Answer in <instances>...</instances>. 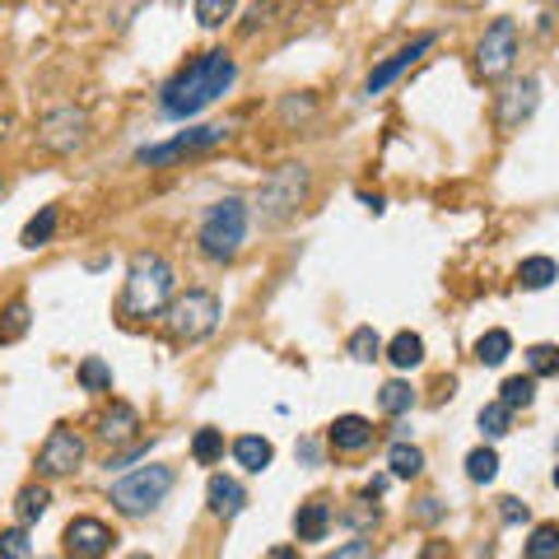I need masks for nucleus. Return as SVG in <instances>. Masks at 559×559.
<instances>
[{
  "mask_svg": "<svg viewBox=\"0 0 559 559\" xmlns=\"http://www.w3.org/2000/svg\"><path fill=\"white\" fill-rule=\"evenodd\" d=\"M234 80H238V61L229 57V51H224V47L201 51L197 61H187L178 75H173L159 90V112L173 117V121L201 117L210 103H219L224 94L234 90Z\"/></svg>",
  "mask_w": 559,
  "mask_h": 559,
  "instance_id": "nucleus-1",
  "label": "nucleus"
},
{
  "mask_svg": "<svg viewBox=\"0 0 559 559\" xmlns=\"http://www.w3.org/2000/svg\"><path fill=\"white\" fill-rule=\"evenodd\" d=\"M178 294V275H173L164 252H135L127 266V285H121V318L150 322L164 318L168 299Z\"/></svg>",
  "mask_w": 559,
  "mask_h": 559,
  "instance_id": "nucleus-2",
  "label": "nucleus"
},
{
  "mask_svg": "<svg viewBox=\"0 0 559 559\" xmlns=\"http://www.w3.org/2000/svg\"><path fill=\"white\" fill-rule=\"evenodd\" d=\"M248 229H252V210L248 201L238 197H224L215 201L201 215V229H197V248L205 261H215V266H229V261L242 252V242H248Z\"/></svg>",
  "mask_w": 559,
  "mask_h": 559,
  "instance_id": "nucleus-3",
  "label": "nucleus"
},
{
  "mask_svg": "<svg viewBox=\"0 0 559 559\" xmlns=\"http://www.w3.org/2000/svg\"><path fill=\"white\" fill-rule=\"evenodd\" d=\"M312 197V168L308 164H280L275 173H266L252 197V215L261 224H285L294 219Z\"/></svg>",
  "mask_w": 559,
  "mask_h": 559,
  "instance_id": "nucleus-4",
  "label": "nucleus"
},
{
  "mask_svg": "<svg viewBox=\"0 0 559 559\" xmlns=\"http://www.w3.org/2000/svg\"><path fill=\"white\" fill-rule=\"evenodd\" d=\"M224 318V304L215 289H187V294H173L168 308H164V326L178 345H201L219 331Z\"/></svg>",
  "mask_w": 559,
  "mask_h": 559,
  "instance_id": "nucleus-5",
  "label": "nucleus"
},
{
  "mask_svg": "<svg viewBox=\"0 0 559 559\" xmlns=\"http://www.w3.org/2000/svg\"><path fill=\"white\" fill-rule=\"evenodd\" d=\"M173 485H178V471H173V466H164V462L135 466L131 476H121V480L112 485L108 503H112L121 518H150V513L173 495Z\"/></svg>",
  "mask_w": 559,
  "mask_h": 559,
  "instance_id": "nucleus-6",
  "label": "nucleus"
},
{
  "mask_svg": "<svg viewBox=\"0 0 559 559\" xmlns=\"http://www.w3.org/2000/svg\"><path fill=\"white\" fill-rule=\"evenodd\" d=\"M38 145L47 154H57V159H70V154H80L90 145V112L75 108V103H61V108H51L43 121H38Z\"/></svg>",
  "mask_w": 559,
  "mask_h": 559,
  "instance_id": "nucleus-7",
  "label": "nucleus"
},
{
  "mask_svg": "<svg viewBox=\"0 0 559 559\" xmlns=\"http://www.w3.org/2000/svg\"><path fill=\"white\" fill-rule=\"evenodd\" d=\"M518 66V20H495L476 43V70L485 84L509 80Z\"/></svg>",
  "mask_w": 559,
  "mask_h": 559,
  "instance_id": "nucleus-8",
  "label": "nucleus"
},
{
  "mask_svg": "<svg viewBox=\"0 0 559 559\" xmlns=\"http://www.w3.org/2000/svg\"><path fill=\"white\" fill-rule=\"evenodd\" d=\"M90 457V443H84V433H75L70 425H57L47 433V443L38 448V476L43 480H61V476H75Z\"/></svg>",
  "mask_w": 559,
  "mask_h": 559,
  "instance_id": "nucleus-9",
  "label": "nucleus"
},
{
  "mask_svg": "<svg viewBox=\"0 0 559 559\" xmlns=\"http://www.w3.org/2000/svg\"><path fill=\"white\" fill-rule=\"evenodd\" d=\"M229 140V127H191L182 135H173L164 140V145H145L135 154V164H145V168H164L173 159H182V154H201V150H215Z\"/></svg>",
  "mask_w": 559,
  "mask_h": 559,
  "instance_id": "nucleus-10",
  "label": "nucleus"
},
{
  "mask_svg": "<svg viewBox=\"0 0 559 559\" xmlns=\"http://www.w3.org/2000/svg\"><path fill=\"white\" fill-rule=\"evenodd\" d=\"M433 43H439V33H415V38H411L406 47H396L388 61H378V66L369 70V80H364V94L373 98V94L388 90V84H396V80L406 75V70H411L419 57H425V51H433Z\"/></svg>",
  "mask_w": 559,
  "mask_h": 559,
  "instance_id": "nucleus-11",
  "label": "nucleus"
},
{
  "mask_svg": "<svg viewBox=\"0 0 559 559\" xmlns=\"http://www.w3.org/2000/svg\"><path fill=\"white\" fill-rule=\"evenodd\" d=\"M112 546H117V532L103 518H75L61 532V550L75 555V559H103Z\"/></svg>",
  "mask_w": 559,
  "mask_h": 559,
  "instance_id": "nucleus-12",
  "label": "nucleus"
},
{
  "mask_svg": "<svg viewBox=\"0 0 559 559\" xmlns=\"http://www.w3.org/2000/svg\"><path fill=\"white\" fill-rule=\"evenodd\" d=\"M540 108V80H522L509 94H499V131H518L522 121H532Z\"/></svg>",
  "mask_w": 559,
  "mask_h": 559,
  "instance_id": "nucleus-13",
  "label": "nucleus"
},
{
  "mask_svg": "<svg viewBox=\"0 0 559 559\" xmlns=\"http://www.w3.org/2000/svg\"><path fill=\"white\" fill-rule=\"evenodd\" d=\"M94 433H98V439L108 443V448H127L135 433H140V411L127 406V401H112V406L94 419Z\"/></svg>",
  "mask_w": 559,
  "mask_h": 559,
  "instance_id": "nucleus-14",
  "label": "nucleus"
},
{
  "mask_svg": "<svg viewBox=\"0 0 559 559\" xmlns=\"http://www.w3.org/2000/svg\"><path fill=\"white\" fill-rule=\"evenodd\" d=\"M205 503H210V513H215V518L234 522L242 509H248V489H242L234 476H210V485H205Z\"/></svg>",
  "mask_w": 559,
  "mask_h": 559,
  "instance_id": "nucleus-15",
  "label": "nucleus"
},
{
  "mask_svg": "<svg viewBox=\"0 0 559 559\" xmlns=\"http://www.w3.org/2000/svg\"><path fill=\"white\" fill-rule=\"evenodd\" d=\"M326 443L336 452H364V448H373V425L364 415H336L326 429Z\"/></svg>",
  "mask_w": 559,
  "mask_h": 559,
  "instance_id": "nucleus-16",
  "label": "nucleus"
},
{
  "mask_svg": "<svg viewBox=\"0 0 559 559\" xmlns=\"http://www.w3.org/2000/svg\"><path fill=\"white\" fill-rule=\"evenodd\" d=\"M234 462L248 471V476H261V471L275 462V443L261 439V433H242V439H234Z\"/></svg>",
  "mask_w": 559,
  "mask_h": 559,
  "instance_id": "nucleus-17",
  "label": "nucleus"
},
{
  "mask_svg": "<svg viewBox=\"0 0 559 559\" xmlns=\"http://www.w3.org/2000/svg\"><path fill=\"white\" fill-rule=\"evenodd\" d=\"M331 503H322V499H308V503H299V513H294V536L299 540H326V532H331Z\"/></svg>",
  "mask_w": 559,
  "mask_h": 559,
  "instance_id": "nucleus-18",
  "label": "nucleus"
},
{
  "mask_svg": "<svg viewBox=\"0 0 559 559\" xmlns=\"http://www.w3.org/2000/svg\"><path fill=\"white\" fill-rule=\"evenodd\" d=\"M382 359H392V369L411 373V369H419V364H425V341H419L415 331H396V336L382 345Z\"/></svg>",
  "mask_w": 559,
  "mask_h": 559,
  "instance_id": "nucleus-19",
  "label": "nucleus"
},
{
  "mask_svg": "<svg viewBox=\"0 0 559 559\" xmlns=\"http://www.w3.org/2000/svg\"><path fill=\"white\" fill-rule=\"evenodd\" d=\"M47 509H51V489L47 485H24L20 495H14V518L24 522V527H33V522H43L47 518Z\"/></svg>",
  "mask_w": 559,
  "mask_h": 559,
  "instance_id": "nucleus-20",
  "label": "nucleus"
},
{
  "mask_svg": "<svg viewBox=\"0 0 559 559\" xmlns=\"http://www.w3.org/2000/svg\"><path fill=\"white\" fill-rule=\"evenodd\" d=\"M388 466H392V480H415V476H425V452L406 439H396L388 452Z\"/></svg>",
  "mask_w": 559,
  "mask_h": 559,
  "instance_id": "nucleus-21",
  "label": "nucleus"
},
{
  "mask_svg": "<svg viewBox=\"0 0 559 559\" xmlns=\"http://www.w3.org/2000/svg\"><path fill=\"white\" fill-rule=\"evenodd\" d=\"M559 280V261L555 257H527L518 266V285L522 289H550Z\"/></svg>",
  "mask_w": 559,
  "mask_h": 559,
  "instance_id": "nucleus-22",
  "label": "nucleus"
},
{
  "mask_svg": "<svg viewBox=\"0 0 559 559\" xmlns=\"http://www.w3.org/2000/svg\"><path fill=\"white\" fill-rule=\"evenodd\" d=\"M57 238V205H43L38 215H33L28 224H24V234H20V242L28 252H38V248H47V242Z\"/></svg>",
  "mask_w": 559,
  "mask_h": 559,
  "instance_id": "nucleus-23",
  "label": "nucleus"
},
{
  "mask_svg": "<svg viewBox=\"0 0 559 559\" xmlns=\"http://www.w3.org/2000/svg\"><path fill=\"white\" fill-rule=\"evenodd\" d=\"M513 355V336L503 326H495V331H485V336L476 341V359L485 364V369H499L503 359Z\"/></svg>",
  "mask_w": 559,
  "mask_h": 559,
  "instance_id": "nucleus-24",
  "label": "nucleus"
},
{
  "mask_svg": "<svg viewBox=\"0 0 559 559\" xmlns=\"http://www.w3.org/2000/svg\"><path fill=\"white\" fill-rule=\"evenodd\" d=\"M75 378H80L84 392H112V364L98 359V355H84L80 369H75Z\"/></svg>",
  "mask_w": 559,
  "mask_h": 559,
  "instance_id": "nucleus-25",
  "label": "nucleus"
},
{
  "mask_svg": "<svg viewBox=\"0 0 559 559\" xmlns=\"http://www.w3.org/2000/svg\"><path fill=\"white\" fill-rule=\"evenodd\" d=\"M378 406L382 415H406L415 411V388L406 378H392V382H382V392H378Z\"/></svg>",
  "mask_w": 559,
  "mask_h": 559,
  "instance_id": "nucleus-26",
  "label": "nucleus"
},
{
  "mask_svg": "<svg viewBox=\"0 0 559 559\" xmlns=\"http://www.w3.org/2000/svg\"><path fill=\"white\" fill-rule=\"evenodd\" d=\"M345 349H349V359L355 364H378L382 359V336L373 326H355L349 331V341H345Z\"/></svg>",
  "mask_w": 559,
  "mask_h": 559,
  "instance_id": "nucleus-27",
  "label": "nucleus"
},
{
  "mask_svg": "<svg viewBox=\"0 0 559 559\" xmlns=\"http://www.w3.org/2000/svg\"><path fill=\"white\" fill-rule=\"evenodd\" d=\"M499 401H503V406H509V411H527L532 406V401H536V378L527 373V378H503V388H499Z\"/></svg>",
  "mask_w": 559,
  "mask_h": 559,
  "instance_id": "nucleus-28",
  "label": "nucleus"
},
{
  "mask_svg": "<svg viewBox=\"0 0 559 559\" xmlns=\"http://www.w3.org/2000/svg\"><path fill=\"white\" fill-rule=\"evenodd\" d=\"M191 457L201 466H215L224 457V429H197L191 433Z\"/></svg>",
  "mask_w": 559,
  "mask_h": 559,
  "instance_id": "nucleus-29",
  "label": "nucleus"
},
{
  "mask_svg": "<svg viewBox=\"0 0 559 559\" xmlns=\"http://www.w3.org/2000/svg\"><path fill=\"white\" fill-rule=\"evenodd\" d=\"M234 10H238V0H197V5H191L201 28H224L234 20Z\"/></svg>",
  "mask_w": 559,
  "mask_h": 559,
  "instance_id": "nucleus-30",
  "label": "nucleus"
},
{
  "mask_svg": "<svg viewBox=\"0 0 559 559\" xmlns=\"http://www.w3.org/2000/svg\"><path fill=\"white\" fill-rule=\"evenodd\" d=\"M476 425H480L485 439H503V433H509V425H513V411L503 406V401H489V406H480Z\"/></svg>",
  "mask_w": 559,
  "mask_h": 559,
  "instance_id": "nucleus-31",
  "label": "nucleus"
},
{
  "mask_svg": "<svg viewBox=\"0 0 559 559\" xmlns=\"http://www.w3.org/2000/svg\"><path fill=\"white\" fill-rule=\"evenodd\" d=\"M466 476L476 480V485H489L499 476V452L495 448H476V452H466Z\"/></svg>",
  "mask_w": 559,
  "mask_h": 559,
  "instance_id": "nucleus-32",
  "label": "nucleus"
},
{
  "mask_svg": "<svg viewBox=\"0 0 559 559\" xmlns=\"http://www.w3.org/2000/svg\"><path fill=\"white\" fill-rule=\"evenodd\" d=\"M527 550L532 559H550V555H559V522H540V527L527 536Z\"/></svg>",
  "mask_w": 559,
  "mask_h": 559,
  "instance_id": "nucleus-33",
  "label": "nucleus"
},
{
  "mask_svg": "<svg viewBox=\"0 0 559 559\" xmlns=\"http://www.w3.org/2000/svg\"><path fill=\"white\" fill-rule=\"evenodd\" d=\"M285 5H289V0H257V5H252L248 14H242V33H248V38H252L257 28L275 24V10H285Z\"/></svg>",
  "mask_w": 559,
  "mask_h": 559,
  "instance_id": "nucleus-34",
  "label": "nucleus"
},
{
  "mask_svg": "<svg viewBox=\"0 0 559 559\" xmlns=\"http://www.w3.org/2000/svg\"><path fill=\"white\" fill-rule=\"evenodd\" d=\"M527 369H532V378H546V373H559V345H532L527 349Z\"/></svg>",
  "mask_w": 559,
  "mask_h": 559,
  "instance_id": "nucleus-35",
  "label": "nucleus"
},
{
  "mask_svg": "<svg viewBox=\"0 0 559 559\" xmlns=\"http://www.w3.org/2000/svg\"><path fill=\"white\" fill-rule=\"evenodd\" d=\"M0 555H10V559H28L33 555V540H28L24 522L20 527H10V532H0Z\"/></svg>",
  "mask_w": 559,
  "mask_h": 559,
  "instance_id": "nucleus-36",
  "label": "nucleus"
},
{
  "mask_svg": "<svg viewBox=\"0 0 559 559\" xmlns=\"http://www.w3.org/2000/svg\"><path fill=\"white\" fill-rule=\"evenodd\" d=\"M364 509H345V522H355V527H378V509L369 499H359Z\"/></svg>",
  "mask_w": 559,
  "mask_h": 559,
  "instance_id": "nucleus-37",
  "label": "nucleus"
},
{
  "mask_svg": "<svg viewBox=\"0 0 559 559\" xmlns=\"http://www.w3.org/2000/svg\"><path fill=\"white\" fill-rule=\"evenodd\" d=\"M308 112H312V94H304V98H285V103H280V117H285V121L308 117Z\"/></svg>",
  "mask_w": 559,
  "mask_h": 559,
  "instance_id": "nucleus-38",
  "label": "nucleus"
},
{
  "mask_svg": "<svg viewBox=\"0 0 559 559\" xmlns=\"http://www.w3.org/2000/svg\"><path fill=\"white\" fill-rule=\"evenodd\" d=\"M499 518L503 522H527L532 513H527V503H522V499H499Z\"/></svg>",
  "mask_w": 559,
  "mask_h": 559,
  "instance_id": "nucleus-39",
  "label": "nucleus"
},
{
  "mask_svg": "<svg viewBox=\"0 0 559 559\" xmlns=\"http://www.w3.org/2000/svg\"><path fill=\"white\" fill-rule=\"evenodd\" d=\"M415 518H419V522H439V518H443V503H439V499H419V503H415Z\"/></svg>",
  "mask_w": 559,
  "mask_h": 559,
  "instance_id": "nucleus-40",
  "label": "nucleus"
},
{
  "mask_svg": "<svg viewBox=\"0 0 559 559\" xmlns=\"http://www.w3.org/2000/svg\"><path fill=\"white\" fill-rule=\"evenodd\" d=\"M355 555H373V540H349V546H336V559H355Z\"/></svg>",
  "mask_w": 559,
  "mask_h": 559,
  "instance_id": "nucleus-41",
  "label": "nucleus"
},
{
  "mask_svg": "<svg viewBox=\"0 0 559 559\" xmlns=\"http://www.w3.org/2000/svg\"><path fill=\"white\" fill-rule=\"evenodd\" d=\"M299 457H304L308 466H318V462H322V448L312 443V439H304V443H299Z\"/></svg>",
  "mask_w": 559,
  "mask_h": 559,
  "instance_id": "nucleus-42",
  "label": "nucleus"
},
{
  "mask_svg": "<svg viewBox=\"0 0 559 559\" xmlns=\"http://www.w3.org/2000/svg\"><path fill=\"white\" fill-rule=\"evenodd\" d=\"M10 135V117H0V140H5Z\"/></svg>",
  "mask_w": 559,
  "mask_h": 559,
  "instance_id": "nucleus-43",
  "label": "nucleus"
},
{
  "mask_svg": "<svg viewBox=\"0 0 559 559\" xmlns=\"http://www.w3.org/2000/svg\"><path fill=\"white\" fill-rule=\"evenodd\" d=\"M555 489H559V466H555Z\"/></svg>",
  "mask_w": 559,
  "mask_h": 559,
  "instance_id": "nucleus-44",
  "label": "nucleus"
}]
</instances>
